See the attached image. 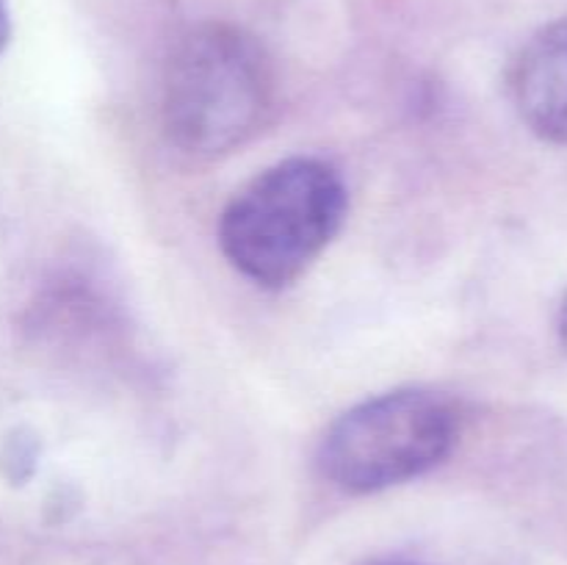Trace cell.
I'll return each instance as SVG.
<instances>
[{
  "label": "cell",
  "instance_id": "1",
  "mask_svg": "<svg viewBox=\"0 0 567 565\" xmlns=\"http://www.w3.org/2000/svg\"><path fill=\"white\" fill-rule=\"evenodd\" d=\"M277 78L264 44L230 22H203L177 39L164 72L161 114L169 142L221 155L264 131Z\"/></svg>",
  "mask_w": 567,
  "mask_h": 565
},
{
  "label": "cell",
  "instance_id": "2",
  "mask_svg": "<svg viewBox=\"0 0 567 565\" xmlns=\"http://www.w3.org/2000/svg\"><path fill=\"white\" fill-rule=\"evenodd\" d=\"M347 216V186L327 161L288 158L227 203L219 244L247 280L282 288L332 242Z\"/></svg>",
  "mask_w": 567,
  "mask_h": 565
},
{
  "label": "cell",
  "instance_id": "3",
  "mask_svg": "<svg viewBox=\"0 0 567 565\" xmlns=\"http://www.w3.org/2000/svg\"><path fill=\"white\" fill-rule=\"evenodd\" d=\"M457 443V413L441 393L404 388L354 404L327 430L321 474L347 493L402 485L435 469Z\"/></svg>",
  "mask_w": 567,
  "mask_h": 565
},
{
  "label": "cell",
  "instance_id": "4",
  "mask_svg": "<svg viewBox=\"0 0 567 565\" xmlns=\"http://www.w3.org/2000/svg\"><path fill=\"white\" fill-rule=\"evenodd\" d=\"M509 94L532 133L567 144V17L543 25L515 55Z\"/></svg>",
  "mask_w": 567,
  "mask_h": 565
},
{
  "label": "cell",
  "instance_id": "5",
  "mask_svg": "<svg viewBox=\"0 0 567 565\" xmlns=\"http://www.w3.org/2000/svg\"><path fill=\"white\" fill-rule=\"evenodd\" d=\"M9 37H11L9 3H6V0H0V53H3L6 44H9Z\"/></svg>",
  "mask_w": 567,
  "mask_h": 565
},
{
  "label": "cell",
  "instance_id": "6",
  "mask_svg": "<svg viewBox=\"0 0 567 565\" xmlns=\"http://www.w3.org/2000/svg\"><path fill=\"white\" fill-rule=\"evenodd\" d=\"M559 336H563V343L567 349V294H565V302H563V314H559Z\"/></svg>",
  "mask_w": 567,
  "mask_h": 565
},
{
  "label": "cell",
  "instance_id": "7",
  "mask_svg": "<svg viewBox=\"0 0 567 565\" xmlns=\"http://www.w3.org/2000/svg\"><path fill=\"white\" fill-rule=\"evenodd\" d=\"M385 565H415V563H385Z\"/></svg>",
  "mask_w": 567,
  "mask_h": 565
}]
</instances>
